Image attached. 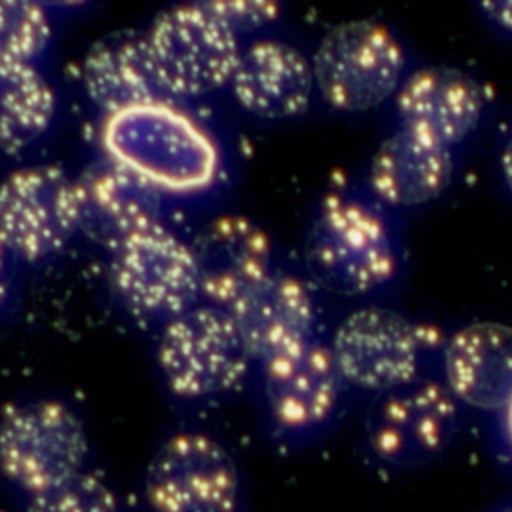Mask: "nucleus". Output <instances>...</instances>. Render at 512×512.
Here are the masks:
<instances>
[{"mask_svg":"<svg viewBox=\"0 0 512 512\" xmlns=\"http://www.w3.org/2000/svg\"><path fill=\"white\" fill-rule=\"evenodd\" d=\"M478 8L494 28L512 34V2H482Z\"/></svg>","mask_w":512,"mask_h":512,"instance_id":"25","label":"nucleus"},{"mask_svg":"<svg viewBox=\"0 0 512 512\" xmlns=\"http://www.w3.org/2000/svg\"><path fill=\"white\" fill-rule=\"evenodd\" d=\"M146 42L170 100L204 96L228 86L242 52L240 36L210 2L164 10L146 30Z\"/></svg>","mask_w":512,"mask_h":512,"instance_id":"4","label":"nucleus"},{"mask_svg":"<svg viewBox=\"0 0 512 512\" xmlns=\"http://www.w3.org/2000/svg\"><path fill=\"white\" fill-rule=\"evenodd\" d=\"M248 354L260 364L316 338L318 304L306 280L272 268L226 308Z\"/></svg>","mask_w":512,"mask_h":512,"instance_id":"13","label":"nucleus"},{"mask_svg":"<svg viewBox=\"0 0 512 512\" xmlns=\"http://www.w3.org/2000/svg\"><path fill=\"white\" fill-rule=\"evenodd\" d=\"M104 146L112 162L164 192L198 190L212 180L210 138L172 102L108 116Z\"/></svg>","mask_w":512,"mask_h":512,"instance_id":"2","label":"nucleus"},{"mask_svg":"<svg viewBox=\"0 0 512 512\" xmlns=\"http://www.w3.org/2000/svg\"><path fill=\"white\" fill-rule=\"evenodd\" d=\"M28 512H120L110 486L92 472L74 478L28 498Z\"/></svg>","mask_w":512,"mask_h":512,"instance_id":"23","label":"nucleus"},{"mask_svg":"<svg viewBox=\"0 0 512 512\" xmlns=\"http://www.w3.org/2000/svg\"><path fill=\"white\" fill-rule=\"evenodd\" d=\"M190 246L198 264L202 298L218 308H226L274 268L266 232L246 216L214 218Z\"/></svg>","mask_w":512,"mask_h":512,"instance_id":"19","label":"nucleus"},{"mask_svg":"<svg viewBox=\"0 0 512 512\" xmlns=\"http://www.w3.org/2000/svg\"><path fill=\"white\" fill-rule=\"evenodd\" d=\"M392 104L396 126L456 150L480 126L486 98L468 72L432 64L408 72Z\"/></svg>","mask_w":512,"mask_h":512,"instance_id":"14","label":"nucleus"},{"mask_svg":"<svg viewBox=\"0 0 512 512\" xmlns=\"http://www.w3.org/2000/svg\"><path fill=\"white\" fill-rule=\"evenodd\" d=\"M54 114V90L34 64H0V150L18 152L38 140Z\"/></svg>","mask_w":512,"mask_h":512,"instance_id":"21","label":"nucleus"},{"mask_svg":"<svg viewBox=\"0 0 512 512\" xmlns=\"http://www.w3.org/2000/svg\"><path fill=\"white\" fill-rule=\"evenodd\" d=\"M212 8L240 36L248 30H258L278 18L280 6L262 0H214Z\"/></svg>","mask_w":512,"mask_h":512,"instance_id":"24","label":"nucleus"},{"mask_svg":"<svg viewBox=\"0 0 512 512\" xmlns=\"http://www.w3.org/2000/svg\"><path fill=\"white\" fill-rule=\"evenodd\" d=\"M86 458V428L60 400L22 402L0 418V472L28 498L84 472Z\"/></svg>","mask_w":512,"mask_h":512,"instance_id":"7","label":"nucleus"},{"mask_svg":"<svg viewBox=\"0 0 512 512\" xmlns=\"http://www.w3.org/2000/svg\"><path fill=\"white\" fill-rule=\"evenodd\" d=\"M12 252L0 240V308L8 300L10 294V268H12Z\"/></svg>","mask_w":512,"mask_h":512,"instance_id":"26","label":"nucleus"},{"mask_svg":"<svg viewBox=\"0 0 512 512\" xmlns=\"http://www.w3.org/2000/svg\"><path fill=\"white\" fill-rule=\"evenodd\" d=\"M442 382L458 404L504 410L512 398V328L502 322H470L442 346Z\"/></svg>","mask_w":512,"mask_h":512,"instance_id":"18","label":"nucleus"},{"mask_svg":"<svg viewBox=\"0 0 512 512\" xmlns=\"http://www.w3.org/2000/svg\"><path fill=\"white\" fill-rule=\"evenodd\" d=\"M52 38L48 10L32 0H0V64H34Z\"/></svg>","mask_w":512,"mask_h":512,"instance_id":"22","label":"nucleus"},{"mask_svg":"<svg viewBox=\"0 0 512 512\" xmlns=\"http://www.w3.org/2000/svg\"><path fill=\"white\" fill-rule=\"evenodd\" d=\"M144 496L150 512H236L238 468L214 436L180 430L152 456Z\"/></svg>","mask_w":512,"mask_h":512,"instance_id":"9","label":"nucleus"},{"mask_svg":"<svg viewBox=\"0 0 512 512\" xmlns=\"http://www.w3.org/2000/svg\"><path fill=\"white\" fill-rule=\"evenodd\" d=\"M498 168H500L502 182H504L506 190H508L510 196H512V132L508 134L506 142L502 144L500 158H498Z\"/></svg>","mask_w":512,"mask_h":512,"instance_id":"27","label":"nucleus"},{"mask_svg":"<svg viewBox=\"0 0 512 512\" xmlns=\"http://www.w3.org/2000/svg\"><path fill=\"white\" fill-rule=\"evenodd\" d=\"M82 84L106 118L172 102L154 70L146 32H116L92 44L82 62Z\"/></svg>","mask_w":512,"mask_h":512,"instance_id":"20","label":"nucleus"},{"mask_svg":"<svg viewBox=\"0 0 512 512\" xmlns=\"http://www.w3.org/2000/svg\"><path fill=\"white\" fill-rule=\"evenodd\" d=\"M460 424V404L438 378L382 394L366 422L376 460L392 466L426 462L448 448Z\"/></svg>","mask_w":512,"mask_h":512,"instance_id":"11","label":"nucleus"},{"mask_svg":"<svg viewBox=\"0 0 512 512\" xmlns=\"http://www.w3.org/2000/svg\"><path fill=\"white\" fill-rule=\"evenodd\" d=\"M430 344L422 324L378 304L348 312L328 342L344 384L378 396L422 378Z\"/></svg>","mask_w":512,"mask_h":512,"instance_id":"6","label":"nucleus"},{"mask_svg":"<svg viewBox=\"0 0 512 512\" xmlns=\"http://www.w3.org/2000/svg\"><path fill=\"white\" fill-rule=\"evenodd\" d=\"M308 260L344 296H370L396 282L404 252L392 210L368 192L328 194L310 224Z\"/></svg>","mask_w":512,"mask_h":512,"instance_id":"1","label":"nucleus"},{"mask_svg":"<svg viewBox=\"0 0 512 512\" xmlns=\"http://www.w3.org/2000/svg\"><path fill=\"white\" fill-rule=\"evenodd\" d=\"M316 92L336 112H370L392 100L408 74L402 38L374 18L332 26L312 58Z\"/></svg>","mask_w":512,"mask_h":512,"instance_id":"3","label":"nucleus"},{"mask_svg":"<svg viewBox=\"0 0 512 512\" xmlns=\"http://www.w3.org/2000/svg\"><path fill=\"white\" fill-rule=\"evenodd\" d=\"M110 278L120 302L134 316L164 324L202 298L192 246L164 222L112 250Z\"/></svg>","mask_w":512,"mask_h":512,"instance_id":"8","label":"nucleus"},{"mask_svg":"<svg viewBox=\"0 0 512 512\" xmlns=\"http://www.w3.org/2000/svg\"><path fill=\"white\" fill-rule=\"evenodd\" d=\"M250 354L226 310L196 304L162 328L156 362L166 388L182 400H204L242 386Z\"/></svg>","mask_w":512,"mask_h":512,"instance_id":"5","label":"nucleus"},{"mask_svg":"<svg viewBox=\"0 0 512 512\" xmlns=\"http://www.w3.org/2000/svg\"><path fill=\"white\" fill-rule=\"evenodd\" d=\"M228 86L236 102L262 120H292L306 114L316 92L310 58L274 38L254 40L242 48Z\"/></svg>","mask_w":512,"mask_h":512,"instance_id":"15","label":"nucleus"},{"mask_svg":"<svg viewBox=\"0 0 512 512\" xmlns=\"http://www.w3.org/2000/svg\"><path fill=\"white\" fill-rule=\"evenodd\" d=\"M502 412H504V430H506L508 442L512 446V398H510V402L506 404V408Z\"/></svg>","mask_w":512,"mask_h":512,"instance_id":"28","label":"nucleus"},{"mask_svg":"<svg viewBox=\"0 0 512 512\" xmlns=\"http://www.w3.org/2000/svg\"><path fill=\"white\" fill-rule=\"evenodd\" d=\"M344 386L328 342L318 336L262 362L264 402L284 432L326 424L338 410Z\"/></svg>","mask_w":512,"mask_h":512,"instance_id":"12","label":"nucleus"},{"mask_svg":"<svg viewBox=\"0 0 512 512\" xmlns=\"http://www.w3.org/2000/svg\"><path fill=\"white\" fill-rule=\"evenodd\" d=\"M454 170L456 150L396 126L370 158L366 192L388 210L418 208L448 190Z\"/></svg>","mask_w":512,"mask_h":512,"instance_id":"17","label":"nucleus"},{"mask_svg":"<svg viewBox=\"0 0 512 512\" xmlns=\"http://www.w3.org/2000/svg\"><path fill=\"white\" fill-rule=\"evenodd\" d=\"M80 232L108 248L162 222V192L108 160L76 178Z\"/></svg>","mask_w":512,"mask_h":512,"instance_id":"16","label":"nucleus"},{"mask_svg":"<svg viewBox=\"0 0 512 512\" xmlns=\"http://www.w3.org/2000/svg\"><path fill=\"white\" fill-rule=\"evenodd\" d=\"M80 232L78 188L62 168L24 166L0 180V240L14 258L56 256Z\"/></svg>","mask_w":512,"mask_h":512,"instance_id":"10","label":"nucleus"}]
</instances>
